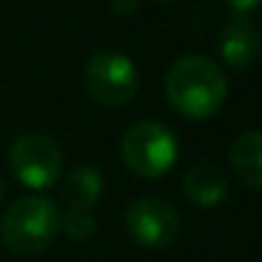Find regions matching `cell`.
I'll return each mask as SVG.
<instances>
[{"mask_svg": "<svg viewBox=\"0 0 262 262\" xmlns=\"http://www.w3.org/2000/svg\"><path fill=\"white\" fill-rule=\"evenodd\" d=\"M123 165L139 178H160L172 170L178 160V139L160 121L134 123L121 142Z\"/></svg>", "mask_w": 262, "mask_h": 262, "instance_id": "3", "label": "cell"}, {"mask_svg": "<svg viewBox=\"0 0 262 262\" xmlns=\"http://www.w3.org/2000/svg\"><path fill=\"white\" fill-rule=\"evenodd\" d=\"M103 193V175L98 167L93 165H77L72 167L62 185H59V198L67 208H80V211H88L98 195Z\"/></svg>", "mask_w": 262, "mask_h": 262, "instance_id": "10", "label": "cell"}, {"mask_svg": "<svg viewBox=\"0 0 262 262\" xmlns=\"http://www.w3.org/2000/svg\"><path fill=\"white\" fill-rule=\"evenodd\" d=\"M59 229H64V234L70 239H90L95 234V219L90 216V211H80V208H70L62 221H59Z\"/></svg>", "mask_w": 262, "mask_h": 262, "instance_id": "11", "label": "cell"}, {"mask_svg": "<svg viewBox=\"0 0 262 262\" xmlns=\"http://www.w3.org/2000/svg\"><path fill=\"white\" fill-rule=\"evenodd\" d=\"M165 93L170 105L180 116L203 121L219 113V108L226 100L229 85L221 67L213 59L188 54L170 67L165 80Z\"/></svg>", "mask_w": 262, "mask_h": 262, "instance_id": "1", "label": "cell"}, {"mask_svg": "<svg viewBox=\"0 0 262 262\" xmlns=\"http://www.w3.org/2000/svg\"><path fill=\"white\" fill-rule=\"evenodd\" d=\"M108 8L116 16H131V13H137L139 0H108Z\"/></svg>", "mask_w": 262, "mask_h": 262, "instance_id": "12", "label": "cell"}, {"mask_svg": "<svg viewBox=\"0 0 262 262\" xmlns=\"http://www.w3.org/2000/svg\"><path fill=\"white\" fill-rule=\"evenodd\" d=\"M229 165L244 185L262 188V131H247L231 142Z\"/></svg>", "mask_w": 262, "mask_h": 262, "instance_id": "9", "label": "cell"}, {"mask_svg": "<svg viewBox=\"0 0 262 262\" xmlns=\"http://www.w3.org/2000/svg\"><path fill=\"white\" fill-rule=\"evenodd\" d=\"M183 190L185 195L201 206V208H213L219 206L224 198H226V190H229V183H226V175L221 167L211 165V162H201V165H193L185 178H183Z\"/></svg>", "mask_w": 262, "mask_h": 262, "instance_id": "8", "label": "cell"}, {"mask_svg": "<svg viewBox=\"0 0 262 262\" xmlns=\"http://www.w3.org/2000/svg\"><path fill=\"white\" fill-rule=\"evenodd\" d=\"M11 170L31 190L52 188L62 172V149L47 134H24L11 147Z\"/></svg>", "mask_w": 262, "mask_h": 262, "instance_id": "5", "label": "cell"}, {"mask_svg": "<svg viewBox=\"0 0 262 262\" xmlns=\"http://www.w3.org/2000/svg\"><path fill=\"white\" fill-rule=\"evenodd\" d=\"M219 54L231 70H247L259 57V34L244 13L234 16L224 26L219 36Z\"/></svg>", "mask_w": 262, "mask_h": 262, "instance_id": "7", "label": "cell"}, {"mask_svg": "<svg viewBox=\"0 0 262 262\" xmlns=\"http://www.w3.org/2000/svg\"><path fill=\"white\" fill-rule=\"evenodd\" d=\"M226 3H229L236 13H247L249 8H254V6L259 3V0H226Z\"/></svg>", "mask_w": 262, "mask_h": 262, "instance_id": "13", "label": "cell"}, {"mask_svg": "<svg viewBox=\"0 0 262 262\" xmlns=\"http://www.w3.org/2000/svg\"><path fill=\"white\" fill-rule=\"evenodd\" d=\"M259 26H262V18H259Z\"/></svg>", "mask_w": 262, "mask_h": 262, "instance_id": "15", "label": "cell"}, {"mask_svg": "<svg viewBox=\"0 0 262 262\" xmlns=\"http://www.w3.org/2000/svg\"><path fill=\"white\" fill-rule=\"evenodd\" d=\"M59 221L62 213L49 198L29 195L11 203V208L0 221V236L13 254L31 257L52 244V239L59 231Z\"/></svg>", "mask_w": 262, "mask_h": 262, "instance_id": "2", "label": "cell"}, {"mask_svg": "<svg viewBox=\"0 0 262 262\" xmlns=\"http://www.w3.org/2000/svg\"><path fill=\"white\" fill-rule=\"evenodd\" d=\"M0 198H3V185H0Z\"/></svg>", "mask_w": 262, "mask_h": 262, "instance_id": "14", "label": "cell"}, {"mask_svg": "<svg viewBox=\"0 0 262 262\" xmlns=\"http://www.w3.org/2000/svg\"><path fill=\"white\" fill-rule=\"evenodd\" d=\"M126 231L147 249H165L180 234V219L175 208L162 198H139L126 208Z\"/></svg>", "mask_w": 262, "mask_h": 262, "instance_id": "6", "label": "cell"}, {"mask_svg": "<svg viewBox=\"0 0 262 262\" xmlns=\"http://www.w3.org/2000/svg\"><path fill=\"white\" fill-rule=\"evenodd\" d=\"M88 93L111 108L126 105L139 90V72L126 54L118 52H95L82 70Z\"/></svg>", "mask_w": 262, "mask_h": 262, "instance_id": "4", "label": "cell"}]
</instances>
